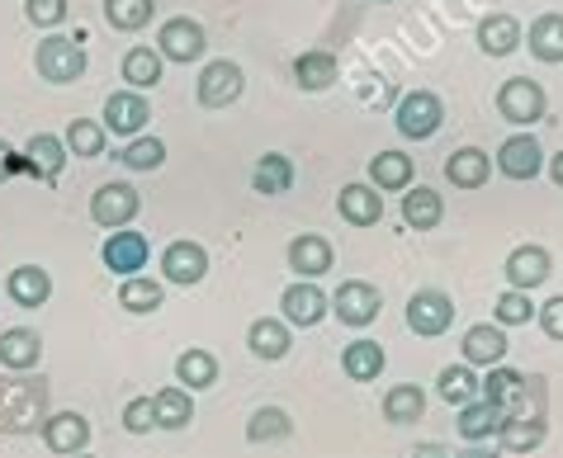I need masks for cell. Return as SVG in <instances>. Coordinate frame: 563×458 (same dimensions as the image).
Instances as JSON below:
<instances>
[{
	"instance_id": "277c9868",
	"label": "cell",
	"mask_w": 563,
	"mask_h": 458,
	"mask_svg": "<svg viewBox=\"0 0 563 458\" xmlns=\"http://www.w3.org/2000/svg\"><path fill=\"white\" fill-rule=\"evenodd\" d=\"M156 53H162V62H180V67H190V62H199L209 53L205 24L190 20V14H170V20L156 29Z\"/></svg>"
},
{
	"instance_id": "f1b7e54d",
	"label": "cell",
	"mask_w": 563,
	"mask_h": 458,
	"mask_svg": "<svg viewBox=\"0 0 563 458\" xmlns=\"http://www.w3.org/2000/svg\"><path fill=\"white\" fill-rule=\"evenodd\" d=\"M246 345H252V355H256V359L275 365V359H285V355H289L294 331L279 322V317H256L252 326H246Z\"/></svg>"
},
{
	"instance_id": "4fadbf2b",
	"label": "cell",
	"mask_w": 563,
	"mask_h": 458,
	"mask_svg": "<svg viewBox=\"0 0 563 458\" xmlns=\"http://www.w3.org/2000/svg\"><path fill=\"white\" fill-rule=\"evenodd\" d=\"M147 119H152L147 94H137V90H114V94L104 100V123H100V129L114 133V137H123V142H133V137H143Z\"/></svg>"
},
{
	"instance_id": "f907efd6",
	"label": "cell",
	"mask_w": 563,
	"mask_h": 458,
	"mask_svg": "<svg viewBox=\"0 0 563 458\" xmlns=\"http://www.w3.org/2000/svg\"><path fill=\"white\" fill-rule=\"evenodd\" d=\"M408 458H455V454H450L445 445H417Z\"/></svg>"
},
{
	"instance_id": "9a60e30c",
	"label": "cell",
	"mask_w": 563,
	"mask_h": 458,
	"mask_svg": "<svg viewBox=\"0 0 563 458\" xmlns=\"http://www.w3.org/2000/svg\"><path fill=\"white\" fill-rule=\"evenodd\" d=\"M503 275H507V289H521V293H536L544 279L554 275V260H550V250L536 246V242H526V246H516L507 265H503Z\"/></svg>"
},
{
	"instance_id": "d4e9b609",
	"label": "cell",
	"mask_w": 563,
	"mask_h": 458,
	"mask_svg": "<svg viewBox=\"0 0 563 458\" xmlns=\"http://www.w3.org/2000/svg\"><path fill=\"white\" fill-rule=\"evenodd\" d=\"M384 365H388L384 345L369 340V336H360V340H351L346 350H341V373H346L351 383H374V378L384 373Z\"/></svg>"
},
{
	"instance_id": "8d00e7d4",
	"label": "cell",
	"mask_w": 563,
	"mask_h": 458,
	"mask_svg": "<svg viewBox=\"0 0 563 458\" xmlns=\"http://www.w3.org/2000/svg\"><path fill=\"white\" fill-rule=\"evenodd\" d=\"M252 189L265 199H275V194H289L294 189V161L285 152H265L261 161L252 166Z\"/></svg>"
},
{
	"instance_id": "484cf974",
	"label": "cell",
	"mask_w": 563,
	"mask_h": 458,
	"mask_svg": "<svg viewBox=\"0 0 563 458\" xmlns=\"http://www.w3.org/2000/svg\"><path fill=\"white\" fill-rule=\"evenodd\" d=\"M5 293L20 308H43L53 298V275L43 270V265H14L10 279H5Z\"/></svg>"
},
{
	"instance_id": "f5cc1de1",
	"label": "cell",
	"mask_w": 563,
	"mask_h": 458,
	"mask_svg": "<svg viewBox=\"0 0 563 458\" xmlns=\"http://www.w3.org/2000/svg\"><path fill=\"white\" fill-rule=\"evenodd\" d=\"M455 458H493V449H483V445H468L464 454H455Z\"/></svg>"
},
{
	"instance_id": "d590c367",
	"label": "cell",
	"mask_w": 563,
	"mask_h": 458,
	"mask_svg": "<svg viewBox=\"0 0 563 458\" xmlns=\"http://www.w3.org/2000/svg\"><path fill=\"white\" fill-rule=\"evenodd\" d=\"M166 303V283L152 279V275H133L119 283V308L133 312V317H147V312H156Z\"/></svg>"
},
{
	"instance_id": "11a10c76",
	"label": "cell",
	"mask_w": 563,
	"mask_h": 458,
	"mask_svg": "<svg viewBox=\"0 0 563 458\" xmlns=\"http://www.w3.org/2000/svg\"><path fill=\"white\" fill-rule=\"evenodd\" d=\"M379 5H388V0H379Z\"/></svg>"
},
{
	"instance_id": "8992f818",
	"label": "cell",
	"mask_w": 563,
	"mask_h": 458,
	"mask_svg": "<svg viewBox=\"0 0 563 458\" xmlns=\"http://www.w3.org/2000/svg\"><path fill=\"white\" fill-rule=\"evenodd\" d=\"M137 213H143V194H137L129 180H109L90 194V217H96V227H104V232L133 227Z\"/></svg>"
},
{
	"instance_id": "681fc988",
	"label": "cell",
	"mask_w": 563,
	"mask_h": 458,
	"mask_svg": "<svg viewBox=\"0 0 563 458\" xmlns=\"http://www.w3.org/2000/svg\"><path fill=\"white\" fill-rule=\"evenodd\" d=\"M10 176H29V161H24V156L14 152V147H10L5 137H0V185H5Z\"/></svg>"
},
{
	"instance_id": "c3c4849f",
	"label": "cell",
	"mask_w": 563,
	"mask_h": 458,
	"mask_svg": "<svg viewBox=\"0 0 563 458\" xmlns=\"http://www.w3.org/2000/svg\"><path fill=\"white\" fill-rule=\"evenodd\" d=\"M536 317H540V331H544V336H550V340H563V293H554L544 308H536Z\"/></svg>"
},
{
	"instance_id": "ee69618b",
	"label": "cell",
	"mask_w": 563,
	"mask_h": 458,
	"mask_svg": "<svg viewBox=\"0 0 563 458\" xmlns=\"http://www.w3.org/2000/svg\"><path fill=\"white\" fill-rule=\"evenodd\" d=\"M119 161L129 166V170H162L166 166V142L162 137H133V142H123V152H119Z\"/></svg>"
},
{
	"instance_id": "ac0fdd59",
	"label": "cell",
	"mask_w": 563,
	"mask_h": 458,
	"mask_svg": "<svg viewBox=\"0 0 563 458\" xmlns=\"http://www.w3.org/2000/svg\"><path fill=\"white\" fill-rule=\"evenodd\" d=\"M43 445H48L53 454H62V458L86 454V445H90V421L81 412H53L48 421H43Z\"/></svg>"
},
{
	"instance_id": "cb8c5ba5",
	"label": "cell",
	"mask_w": 563,
	"mask_h": 458,
	"mask_svg": "<svg viewBox=\"0 0 563 458\" xmlns=\"http://www.w3.org/2000/svg\"><path fill=\"white\" fill-rule=\"evenodd\" d=\"M336 76H341V62H336V53H327V47H312V53L294 57V81H299V90H308V94L332 90Z\"/></svg>"
},
{
	"instance_id": "4dcf8cb0",
	"label": "cell",
	"mask_w": 563,
	"mask_h": 458,
	"mask_svg": "<svg viewBox=\"0 0 563 458\" xmlns=\"http://www.w3.org/2000/svg\"><path fill=\"white\" fill-rule=\"evenodd\" d=\"M503 406H493V402H468V406H460V416H455V431H460V439H468V445H483V439H493L497 431H503Z\"/></svg>"
},
{
	"instance_id": "bcb514c9",
	"label": "cell",
	"mask_w": 563,
	"mask_h": 458,
	"mask_svg": "<svg viewBox=\"0 0 563 458\" xmlns=\"http://www.w3.org/2000/svg\"><path fill=\"white\" fill-rule=\"evenodd\" d=\"M24 14L34 29H57L67 20V0H24Z\"/></svg>"
},
{
	"instance_id": "7a4b0ae2",
	"label": "cell",
	"mask_w": 563,
	"mask_h": 458,
	"mask_svg": "<svg viewBox=\"0 0 563 458\" xmlns=\"http://www.w3.org/2000/svg\"><path fill=\"white\" fill-rule=\"evenodd\" d=\"M34 67H38L43 81L71 86V81H81V76H86V47H81V38L48 34L38 43V53H34Z\"/></svg>"
},
{
	"instance_id": "f6af8a7d",
	"label": "cell",
	"mask_w": 563,
	"mask_h": 458,
	"mask_svg": "<svg viewBox=\"0 0 563 458\" xmlns=\"http://www.w3.org/2000/svg\"><path fill=\"white\" fill-rule=\"evenodd\" d=\"M530 317H536V303H530V293L521 289H503L497 293V303H493V322L497 326H530Z\"/></svg>"
},
{
	"instance_id": "83f0119b",
	"label": "cell",
	"mask_w": 563,
	"mask_h": 458,
	"mask_svg": "<svg viewBox=\"0 0 563 458\" xmlns=\"http://www.w3.org/2000/svg\"><path fill=\"white\" fill-rule=\"evenodd\" d=\"M493 176V156L483 152V147H460V152H450V161H445V180L455 185V189H483Z\"/></svg>"
},
{
	"instance_id": "7dc6e473",
	"label": "cell",
	"mask_w": 563,
	"mask_h": 458,
	"mask_svg": "<svg viewBox=\"0 0 563 458\" xmlns=\"http://www.w3.org/2000/svg\"><path fill=\"white\" fill-rule=\"evenodd\" d=\"M156 425V412H152V398H133L129 406H123V431L129 435H147Z\"/></svg>"
},
{
	"instance_id": "816d5d0a",
	"label": "cell",
	"mask_w": 563,
	"mask_h": 458,
	"mask_svg": "<svg viewBox=\"0 0 563 458\" xmlns=\"http://www.w3.org/2000/svg\"><path fill=\"white\" fill-rule=\"evenodd\" d=\"M544 166H550V180L563 189V152H554V156H550V161H544Z\"/></svg>"
},
{
	"instance_id": "74e56055",
	"label": "cell",
	"mask_w": 563,
	"mask_h": 458,
	"mask_svg": "<svg viewBox=\"0 0 563 458\" xmlns=\"http://www.w3.org/2000/svg\"><path fill=\"white\" fill-rule=\"evenodd\" d=\"M152 412H156V431H185V425L195 421V398L180 383L176 388H162L152 398Z\"/></svg>"
},
{
	"instance_id": "8fae6325",
	"label": "cell",
	"mask_w": 563,
	"mask_h": 458,
	"mask_svg": "<svg viewBox=\"0 0 563 458\" xmlns=\"http://www.w3.org/2000/svg\"><path fill=\"white\" fill-rule=\"evenodd\" d=\"M530 388H536V378H526L511 365H497V369H488V378H483V402L503 406V416H526L530 412Z\"/></svg>"
},
{
	"instance_id": "6da1fadb",
	"label": "cell",
	"mask_w": 563,
	"mask_h": 458,
	"mask_svg": "<svg viewBox=\"0 0 563 458\" xmlns=\"http://www.w3.org/2000/svg\"><path fill=\"white\" fill-rule=\"evenodd\" d=\"M48 388H43V378L38 383H0V425L5 431H34V425H43L48 416Z\"/></svg>"
},
{
	"instance_id": "e0dca14e",
	"label": "cell",
	"mask_w": 563,
	"mask_h": 458,
	"mask_svg": "<svg viewBox=\"0 0 563 458\" xmlns=\"http://www.w3.org/2000/svg\"><path fill=\"white\" fill-rule=\"evenodd\" d=\"M497 170L507 180H536L544 170V147L536 142V133H511L503 147H497Z\"/></svg>"
},
{
	"instance_id": "603a6c76",
	"label": "cell",
	"mask_w": 563,
	"mask_h": 458,
	"mask_svg": "<svg viewBox=\"0 0 563 458\" xmlns=\"http://www.w3.org/2000/svg\"><path fill=\"white\" fill-rule=\"evenodd\" d=\"M478 47L488 57H511L516 47H521V38H526V29H521V20L516 14H507V10H497V14H488V20L478 24Z\"/></svg>"
},
{
	"instance_id": "db71d44e",
	"label": "cell",
	"mask_w": 563,
	"mask_h": 458,
	"mask_svg": "<svg viewBox=\"0 0 563 458\" xmlns=\"http://www.w3.org/2000/svg\"><path fill=\"white\" fill-rule=\"evenodd\" d=\"M71 458H90V454H71Z\"/></svg>"
},
{
	"instance_id": "44dd1931",
	"label": "cell",
	"mask_w": 563,
	"mask_h": 458,
	"mask_svg": "<svg viewBox=\"0 0 563 458\" xmlns=\"http://www.w3.org/2000/svg\"><path fill=\"white\" fill-rule=\"evenodd\" d=\"M24 161H29V176H38L43 185H57L62 170H67V147H62L57 133H34L24 147Z\"/></svg>"
},
{
	"instance_id": "ffe728a7",
	"label": "cell",
	"mask_w": 563,
	"mask_h": 458,
	"mask_svg": "<svg viewBox=\"0 0 563 458\" xmlns=\"http://www.w3.org/2000/svg\"><path fill=\"white\" fill-rule=\"evenodd\" d=\"M38 359H43V336L38 331H29V326L0 331V369L29 373V369H38Z\"/></svg>"
},
{
	"instance_id": "7bdbcfd3",
	"label": "cell",
	"mask_w": 563,
	"mask_h": 458,
	"mask_svg": "<svg viewBox=\"0 0 563 458\" xmlns=\"http://www.w3.org/2000/svg\"><path fill=\"white\" fill-rule=\"evenodd\" d=\"M104 129H100V123H90V119H71L67 123V133H62V147H67V156H86V161H90V156H100L104 152Z\"/></svg>"
},
{
	"instance_id": "5bb4252c",
	"label": "cell",
	"mask_w": 563,
	"mask_h": 458,
	"mask_svg": "<svg viewBox=\"0 0 563 458\" xmlns=\"http://www.w3.org/2000/svg\"><path fill=\"white\" fill-rule=\"evenodd\" d=\"M507 350H511V340H507V331L497 326V322L468 326L464 340H460V355H464L468 369H497V365H507Z\"/></svg>"
},
{
	"instance_id": "7402d4cb",
	"label": "cell",
	"mask_w": 563,
	"mask_h": 458,
	"mask_svg": "<svg viewBox=\"0 0 563 458\" xmlns=\"http://www.w3.org/2000/svg\"><path fill=\"white\" fill-rule=\"evenodd\" d=\"M336 213L346 217L351 227H374V223L384 217V194H379L374 185H360V180H355V185H346V189L336 194Z\"/></svg>"
},
{
	"instance_id": "e575fe53",
	"label": "cell",
	"mask_w": 563,
	"mask_h": 458,
	"mask_svg": "<svg viewBox=\"0 0 563 458\" xmlns=\"http://www.w3.org/2000/svg\"><path fill=\"white\" fill-rule=\"evenodd\" d=\"M369 185L379 194H398V189L412 185V156L408 152H379L369 156Z\"/></svg>"
},
{
	"instance_id": "60d3db41",
	"label": "cell",
	"mask_w": 563,
	"mask_h": 458,
	"mask_svg": "<svg viewBox=\"0 0 563 458\" xmlns=\"http://www.w3.org/2000/svg\"><path fill=\"white\" fill-rule=\"evenodd\" d=\"M156 14V0H104V24L119 29V34H137L147 29Z\"/></svg>"
},
{
	"instance_id": "f546056e",
	"label": "cell",
	"mask_w": 563,
	"mask_h": 458,
	"mask_svg": "<svg viewBox=\"0 0 563 458\" xmlns=\"http://www.w3.org/2000/svg\"><path fill=\"white\" fill-rule=\"evenodd\" d=\"M521 43L530 47V57H540V62H550V67H559V62H563V14L559 10L536 14V20H530V34Z\"/></svg>"
},
{
	"instance_id": "7c38bea8",
	"label": "cell",
	"mask_w": 563,
	"mask_h": 458,
	"mask_svg": "<svg viewBox=\"0 0 563 458\" xmlns=\"http://www.w3.org/2000/svg\"><path fill=\"white\" fill-rule=\"evenodd\" d=\"M379 308H384V298H379V289H374L369 279H346L332 293V317L341 326H355V331L379 317Z\"/></svg>"
},
{
	"instance_id": "4316f807",
	"label": "cell",
	"mask_w": 563,
	"mask_h": 458,
	"mask_svg": "<svg viewBox=\"0 0 563 458\" xmlns=\"http://www.w3.org/2000/svg\"><path fill=\"white\" fill-rule=\"evenodd\" d=\"M441 217H445V199L431 185H408V194H402V223L412 232H431V227H441Z\"/></svg>"
},
{
	"instance_id": "d6a6232c",
	"label": "cell",
	"mask_w": 563,
	"mask_h": 458,
	"mask_svg": "<svg viewBox=\"0 0 563 458\" xmlns=\"http://www.w3.org/2000/svg\"><path fill=\"white\" fill-rule=\"evenodd\" d=\"M435 392H441V398L460 412V406H468V402L483 398V378L460 359V365H445L441 373H435Z\"/></svg>"
},
{
	"instance_id": "9c48e42d",
	"label": "cell",
	"mask_w": 563,
	"mask_h": 458,
	"mask_svg": "<svg viewBox=\"0 0 563 458\" xmlns=\"http://www.w3.org/2000/svg\"><path fill=\"white\" fill-rule=\"evenodd\" d=\"M242 90H246V71L238 67V62H228V57L209 62V67L199 71V81H195V94H199V104H205V109L238 104Z\"/></svg>"
},
{
	"instance_id": "ba28073f",
	"label": "cell",
	"mask_w": 563,
	"mask_h": 458,
	"mask_svg": "<svg viewBox=\"0 0 563 458\" xmlns=\"http://www.w3.org/2000/svg\"><path fill=\"white\" fill-rule=\"evenodd\" d=\"M327 312H332V298H327L312 279H294L289 289L279 293V322H285L289 331H294V326L312 331V326L327 317Z\"/></svg>"
},
{
	"instance_id": "30bf717a",
	"label": "cell",
	"mask_w": 563,
	"mask_h": 458,
	"mask_svg": "<svg viewBox=\"0 0 563 458\" xmlns=\"http://www.w3.org/2000/svg\"><path fill=\"white\" fill-rule=\"evenodd\" d=\"M147 256H152V242H147L143 232H133V227L109 232V236H104V246H100L104 270H109V275H119V279H133L137 270H147Z\"/></svg>"
},
{
	"instance_id": "1f68e13d",
	"label": "cell",
	"mask_w": 563,
	"mask_h": 458,
	"mask_svg": "<svg viewBox=\"0 0 563 458\" xmlns=\"http://www.w3.org/2000/svg\"><path fill=\"white\" fill-rule=\"evenodd\" d=\"M162 71H166V62H162L156 47L137 43V47L123 53V81H129V90H137V94H147V90L162 86Z\"/></svg>"
},
{
	"instance_id": "b9f144b4",
	"label": "cell",
	"mask_w": 563,
	"mask_h": 458,
	"mask_svg": "<svg viewBox=\"0 0 563 458\" xmlns=\"http://www.w3.org/2000/svg\"><path fill=\"white\" fill-rule=\"evenodd\" d=\"M294 435V421L285 406H261V412H252V421H246V439L252 445H279V439Z\"/></svg>"
},
{
	"instance_id": "836d02e7",
	"label": "cell",
	"mask_w": 563,
	"mask_h": 458,
	"mask_svg": "<svg viewBox=\"0 0 563 458\" xmlns=\"http://www.w3.org/2000/svg\"><path fill=\"white\" fill-rule=\"evenodd\" d=\"M544 435H550V425H544L540 412H526V416H507L503 431H497V439H503L507 454H530L544 445Z\"/></svg>"
},
{
	"instance_id": "5b68a950",
	"label": "cell",
	"mask_w": 563,
	"mask_h": 458,
	"mask_svg": "<svg viewBox=\"0 0 563 458\" xmlns=\"http://www.w3.org/2000/svg\"><path fill=\"white\" fill-rule=\"evenodd\" d=\"M394 123H398V133L408 137V142H427V137H435V133H441V123H445L441 94H435V90H408V94L398 100Z\"/></svg>"
},
{
	"instance_id": "f35d334b",
	"label": "cell",
	"mask_w": 563,
	"mask_h": 458,
	"mask_svg": "<svg viewBox=\"0 0 563 458\" xmlns=\"http://www.w3.org/2000/svg\"><path fill=\"white\" fill-rule=\"evenodd\" d=\"M421 416H427V392L417 383H394L384 392V421L388 425H412Z\"/></svg>"
},
{
	"instance_id": "2e32d148",
	"label": "cell",
	"mask_w": 563,
	"mask_h": 458,
	"mask_svg": "<svg viewBox=\"0 0 563 458\" xmlns=\"http://www.w3.org/2000/svg\"><path fill=\"white\" fill-rule=\"evenodd\" d=\"M205 275H209V250L199 242H170L162 250V279L166 283L195 289V283H205Z\"/></svg>"
},
{
	"instance_id": "52a82bcc",
	"label": "cell",
	"mask_w": 563,
	"mask_h": 458,
	"mask_svg": "<svg viewBox=\"0 0 563 458\" xmlns=\"http://www.w3.org/2000/svg\"><path fill=\"white\" fill-rule=\"evenodd\" d=\"M450 326H455V298L445 289H417L408 298V331L435 340V336H445Z\"/></svg>"
},
{
	"instance_id": "d6986e66",
	"label": "cell",
	"mask_w": 563,
	"mask_h": 458,
	"mask_svg": "<svg viewBox=\"0 0 563 458\" xmlns=\"http://www.w3.org/2000/svg\"><path fill=\"white\" fill-rule=\"evenodd\" d=\"M285 256H289V270L299 275V279H322L327 270H332L336 250H332V242H327V236L303 232V236H294V242H289Z\"/></svg>"
},
{
	"instance_id": "3957f363",
	"label": "cell",
	"mask_w": 563,
	"mask_h": 458,
	"mask_svg": "<svg viewBox=\"0 0 563 458\" xmlns=\"http://www.w3.org/2000/svg\"><path fill=\"white\" fill-rule=\"evenodd\" d=\"M544 109H550V94H544L540 81H530V76H511V81H503V90H497V114L516 123V129H536L544 119Z\"/></svg>"
},
{
	"instance_id": "ab89813d",
	"label": "cell",
	"mask_w": 563,
	"mask_h": 458,
	"mask_svg": "<svg viewBox=\"0 0 563 458\" xmlns=\"http://www.w3.org/2000/svg\"><path fill=\"white\" fill-rule=\"evenodd\" d=\"M176 383L185 392H205L218 383V359L209 350H199V345H190L180 359H176Z\"/></svg>"
}]
</instances>
